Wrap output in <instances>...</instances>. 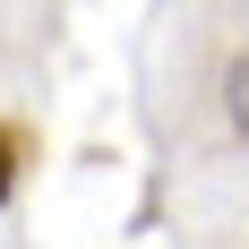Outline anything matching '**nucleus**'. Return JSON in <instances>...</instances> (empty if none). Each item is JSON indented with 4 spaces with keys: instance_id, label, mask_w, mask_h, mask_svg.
I'll list each match as a JSON object with an SVG mask.
<instances>
[{
    "instance_id": "obj_1",
    "label": "nucleus",
    "mask_w": 249,
    "mask_h": 249,
    "mask_svg": "<svg viewBox=\"0 0 249 249\" xmlns=\"http://www.w3.org/2000/svg\"><path fill=\"white\" fill-rule=\"evenodd\" d=\"M224 112H232V129L249 138V52H241V60L224 69Z\"/></svg>"
},
{
    "instance_id": "obj_2",
    "label": "nucleus",
    "mask_w": 249,
    "mask_h": 249,
    "mask_svg": "<svg viewBox=\"0 0 249 249\" xmlns=\"http://www.w3.org/2000/svg\"><path fill=\"white\" fill-rule=\"evenodd\" d=\"M9 180H18V138L0 129V198H9Z\"/></svg>"
}]
</instances>
